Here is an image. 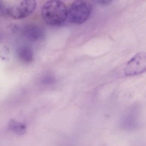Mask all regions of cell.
<instances>
[{"mask_svg": "<svg viewBox=\"0 0 146 146\" xmlns=\"http://www.w3.org/2000/svg\"><path fill=\"white\" fill-rule=\"evenodd\" d=\"M55 81L54 78L52 76H46L43 78L42 80V83L44 84H51Z\"/></svg>", "mask_w": 146, "mask_h": 146, "instance_id": "8", "label": "cell"}, {"mask_svg": "<svg viewBox=\"0 0 146 146\" xmlns=\"http://www.w3.org/2000/svg\"><path fill=\"white\" fill-rule=\"evenodd\" d=\"M146 72V52L138 53L132 57L126 64L124 69L125 75L133 76Z\"/></svg>", "mask_w": 146, "mask_h": 146, "instance_id": "4", "label": "cell"}, {"mask_svg": "<svg viewBox=\"0 0 146 146\" xmlns=\"http://www.w3.org/2000/svg\"><path fill=\"white\" fill-rule=\"evenodd\" d=\"M92 7L87 0H76L68 9V17L70 22L75 24H82L90 17Z\"/></svg>", "mask_w": 146, "mask_h": 146, "instance_id": "2", "label": "cell"}, {"mask_svg": "<svg viewBox=\"0 0 146 146\" xmlns=\"http://www.w3.org/2000/svg\"><path fill=\"white\" fill-rule=\"evenodd\" d=\"M24 36L28 40L37 41L42 37V32L41 29L35 25H28L23 29Z\"/></svg>", "mask_w": 146, "mask_h": 146, "instance_id": "5", "label": "cell"}, {"mask_svg": "<svg viewBox=\"0 0 146 146\" xmlns=\"http://www.w3.org/2000/svg\"><path fill=\"white\" fill-rule=\"evenodd\" d=\"M36 6L35 0H14L6 9V13L13 19H23L30 16Z\"/></svg>", "mask_w": 146, "mask_h": 146, "instance_id": "3", "label": "cell"}, {"mask_svg": "<svg viewBox=\"0 0 146 146\" xmlns=\"http://www.w3.org/2000/svg\"><path fill=\"white\" fill-rule=\"evenodd\" d=\"M17 54L19 58L25 62L32 61L34 58L33 50L27 46H22L18 49Z\"/></svg>", "mask_w": 146, "mask_h": 146, "instance_id": "6", "label": "cell"}, {"mask_svg": "<svg viewBox=\"0 0 146 146\" xmlns=\"http://www.w3.org/2000/svg\"><path fill=\"white\" fill-rule=\"evenodd\" d=\"M98 4L101 5H106L111 2L112 0H95Z\"/></svg>", "mask_w": 146, "mask_h": 146, "instance_id": "9", "label": "cell"}, {"mask_svg": "<svg viewBox=\"0 0 146 146\" xmlns=\"http://www.w3.org/2000/svg\"><path fill=\"white\" fill-rule=\"evenodd\" d=\"M8 126L10 130L17 135H23L26 131V126L24 124L17 122L14 120L10 121Z\"/></svg>", "mask_w": 146, "mask_h": 146, "instance_id": "7", "label": "cell"}, {"mask_svg": "<svg viewBox=\"0 0 146 146\" xmlns=\"http://www.w3.org/2000/svg\"><path fill=\"white\" fill-rule=\"evenodd\" d=\"M44 22L51 26L64 23L68 17V8L61 0H49L44 4L41 11Z\"/></svg>", "mask_w": 146, "mask_h": 146, "instance_id": "1", "label": "cell"}]
</instances>
